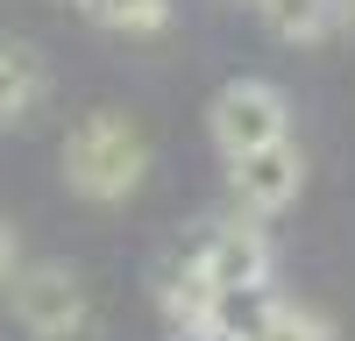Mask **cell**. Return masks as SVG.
I'll return each instance as SVG.
<instances>
[{"instance_id":"cell-1","label":"cell","mask_w":355,"mask_h":341,"mask_svg":"<svg viewBox=\"0 0 355 341\" xmlns=\"http://www.w3.org/2000/svg\"><path fill=\"white\" fill-rule=\"evenodd\" d=\"M142 178H150V135H142L128 114H85L64 142V185L78 199H128Z\"/></svg>"},{"instance_id":"cell-2","label":"cell","mask_w":355,"mask_h":341,"mask_svg":"<svg viewBox=\"0 0 355 341\" xmlns=\"http://www.w3.org/2000/svg\"><path fill=\"white\" fill-rule=\"evenodd\" d=\"M206 128H214V150L220 157H242V150H263V142H284L291 135V107L270 78H234L214 93V114H206Z\"/></svg>"},{"instance_id":"cell-3","label":"cell","mask_w":355,"mask_h":341,"mask_svg":"<svg viewBox=\"0 0 355 341\" xmlns=\"http://www.w3.org/2000/svg\"><path fill=\"white\" fill-rule=\"evenodd\" d=\"M192 263L214 292H249V284H270V235L249 220V213H227V220H206L192 235Z\"/></svg>"},{"instance_id":"cell-4","label":"cell","mask_w":355,"mask_h":341,"mask_svg":"<svg viewBox=\"0 0 355 341\" xmlns=\"http://www.w3.org/2000/svg\"><path fill=\"white\" fill-rule=\"evenodd\" d=\"M8 284H15V320L36 341H71L85 327V284L71 263H28Z\"/></svg>"},{"instance_id":"cell-5","label":"cell","mask_w":355,"mask_h":341,"mask_svg":"<svg viewBox=\"0 0 355 341\" xmlns=\"http://www.w3.org/2000/svg\"><path fill=\"white\" fill-rule=\"evenodd\" d=\"M299 185H306V157L291 150V135H284V142H263V150L227 157V192H234V213H249V220L284 213L291 199H299Z\"/></svg>"},{"instance_id":"cell-6","label":"cell","mask_w":355,"mask_h":341,"mask_svg":"<svg viewBox=\"0 0 355 341\" xmlns=\"http://www.w3.org/2000/svg\"><path fill=\"white\" fill-rule=\"evenodd\" d=\"M214 284H206L199 277V263H192V249H178L171 256V263L157 270V306H164V320L178 327V334H185V327H206V320H214Z\"/></svg>"},{"instance_id":"cell-7","label":"cell","mask_w":355,"mask_h":341,"mask_svg":"<svg viewBox=\"0 0 355 341\" xmlns=\"http://www.w3.org/2000/svg\"><path fill=\"white\" fill-rule=\"evenodd\" d=\"M50 93V71L28 43H8L0 36V121H28Z\"/></svg>"},{"instance_id":"cell-8","label":"cell","mask_w":355,"mask_h":341,"mask_svg":"<svg viewBox=\"0 0 355 341\" xmlns=\"http://www.w3.org/2000/svg\"><path fill=\"white\" fill-rule=\"evenodd\" d=\"M256 15L277 43H320L334 21V0H256Z\"/></svg>"},{"instance_id":"cell-9","label":"cell","mask_w":355,"mask_h":341,"mask_svg":"<svg viewBox=\"0 0 355 341\" xmlns=\"http://www.w3.org/2000/svg\"><path fill=\"white\" fill-rule=\"evenodd\" d=\"M85 8H93V21L114 28V36H157L171 21V0H85Z\"/></svg>"},{"instance_id":"cell-10","label":"cell","mask_w":355,"mask_h":341,"mask_svg":"<svg viewBox=\"0 0 355 341\" xmlns=\"http://www.w3.org/2000/svg\"><path fill=\"white\" fill-rule=\"evenodd\" d=\"M270 306H277V299L263 292V284H249V292H220V299H214V327H227L234 341H249L263 320H270Z\"/></svg>"},{"instance_id":"cell-11","label":"cell","mask_w":355,"mask_h":341,"mask_svg":"<svg viewBox=\"0 0 355 341\" xmlns=\"http://www.w3.org/2000/svg\"><path fill=\"white\" fill-rule=\"evenodd\" d=\"M249 341H327V327H320L306 306H270V320H263Z\"/></svg>"},{"instance_id":"cell-12","label":"cell","mask_w":355,"mask_h":341,"mask_svg":"<svg viewBox=\"0 0 355 341\" xmlns=\"http://www.w3.org/2000/svg\"><path fill=\"white\" fill-rule=\"evenodd\" d=\"M8 277H15V227L0 220V292H8Z\"/></svg>"},{"instance_id":"cell-13","label":"cell","mask_w":355,"mask_h":341,"mask_svg":"<svg viewBox=\"0 0 355 341\" xmlns=\"http://www.w3.org/2000/svg\"><path fill=\"white\" fill-rule=\"evenodd\" d=\"M178 341H234L227 327H214V320H206V327H185V334H178Z\"/></svg>"},{"instance_id":"cell-14","label":"cell","mask_w":355,"mask_h":341,"mask_svg":"<svg viewBox=\"0 0 355 341\" xmlns=\"http://www.w3.org/2000/svg\"><path fill=\"white\" fill-rule=\"evenodd\" d=\"M334 15H348V28H355V0H334Z\"/></svg>"},{"instance_id":"cell-15","label":"cell","mask_w":355,"mask_h":341,"mask_svg":"<svg viewBox=\"0 0 355 341\" xmlns=\"http://www.w3.org/2000/svg\"><path fill=\"white\" fill-rule=\"evenodd\" d=\"M249 8H256V0H249Z\"/></svg>"}]
</instances>
